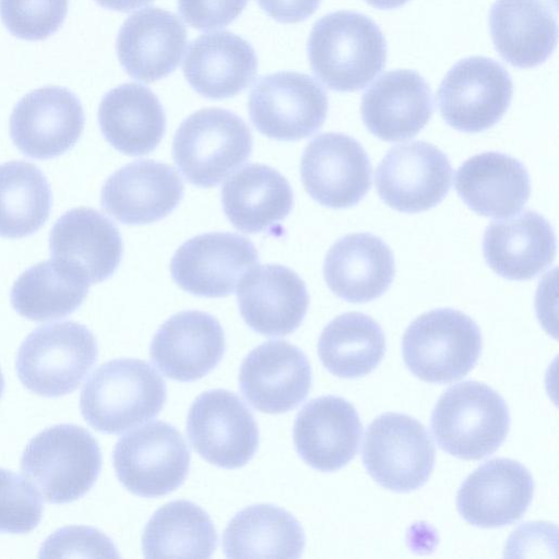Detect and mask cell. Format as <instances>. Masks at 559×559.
<instances>
[{
  "label": "cell",
  "instance_id": "d6986e66",
  "mask_svg": "<svg viewBox=\"0 0 559 559\" xmlns=\"http://www.w3.org/2000/svg\"><path fill=\"white\" fill-rule=\"evenodd\" d=\"M534 493L528 469L511 459H493L477 467L461 485L456 507L469 524L501 527L519 520Z\"/></svg>",
  "mask_w": 559,
  "mask_h": 559
},
{
  "label": "cell",
  "instance_id": "4316f807",
  "mask_svg": "<svg viewBox=\"0 0 559 559\" xmlns=\"http://www.w3.org/2000/svg\"><path fill=\"white\" fill-rule=\"evenodd\" d=\"M323 275L337 297L349 302H367L391 286L395 275L393 253L372 234H349L328 251Z\"/></svg>",
  "mask_w": 559,
  "mask_h": 559
},
{
  "label": "cell",
  "instance_id": "9c48e42d",
  "mask_svg": "<svg viewBox=\"0 0 559 559\" xmlns=\"http://www.w3.org/2000/svg\"><path fill=\"white\" fill-rule=\"evenodd\" d=\"M112 461L124 488L140 497L155 498L185 481L190 452L174 426L153 421L122 436L114 448Z\"/></svg>",
  "mask_w": 559,
  "mask_h": 559
},
{
  "label": "cell",
  "instance_id": "7c38bea8",
  "mask_svg": "<svg viewBox=\"0 0 559 559\" xmlns=\"http://www.w3.org/2000/svg\"><path fill=\"white\" fill-rule=\"evenodd\" d=\"M187 433L200 456L228 469L247 464L259 444L253 415L239 396L223 389L195 399L188 413Z\"/></svg>",
  "mask_w": 559,
  "mask_h": 559
},
{
  "label": "cell",
  "instance_id": "44dd1931",
  "mask_svg": "<svg viewBox=\"0 0 559 559\" xmlns=\"http://www.w3.org/2000/svg\"><path fill=\"white\" fill-rule=\"evenodd\" d=\"M225 353L219 322L209 313L189 310L170 317L155 333L150 355L168 378L192 382L210 373Z\"/></svg>",
  "mask_w": 559,
  "mask_h": 559
},
{
  "label": "cell",
  "instance_id": "1f68e13d",
  "mask_svg": "<svg viewBox=\"0 0 559 559\" xmlns=\"http://www.w3.org/2000/svg\"><path fill=\"white\" fill-rule=\"evenodd\" d=\"M222 203L235 228L254 234L284 219L293 209L294 197L289 182L277 170L250 164L225 181Z\"/></svg>",
  "mask_w": 559,
  "mask_h": 559
},
{
  "label": "cell",
  "instance_id": "f1b7e54d",
  "mask_svg": "<svg viewBox=\"0 0 559 559\" xmlns=\"http://www.w3.org/2000/svg\"><path fill=\"white\" fill-rule=\"evenodd\" d=\"M454 185L472 211L496 218L520 212L531 194L524 165L498 152L480 153L465 160L456 170Z\"/></svg>",
  "mask_w": 559,
  "mask_h": 559
},
{
  "label": "cell",
  "instance_id": "e0dca14e",
  "mask_svg": "<svg viewBox=\"0 0 559 559\" xmlns=\"http://www.w3.org/2000/svg\"><path fill=\"white\" fill-rule=\"evenodd\" d=\"M311 367L300 348L271 340L252 349L239 370V388L255 409L281 414L297 407L311 388Z\"/></svg>",
  "mask_w": 559,
  "mask_h": 559
},
{
  "label": "cell",
  "instance_id": "4fadbf2b",
  "mask_svg": "<svg viewBox=\"0 0 559 559\" xmlns=\"http://www.w3.org/2000/svg\"><path fill=\"white\" fill-rule=\"evenodd\" d=\"M448 156L425 141L391 147L376 169L380 199L403 213H418L439 204L451 187Z\"/></svg>",
  "mask_w": 559,
  "mask_h": 559
},
{
  "label": "cell",
  "instance_id": "5bb4252c",
  "mask_svg": "<svg viewBox=\"0 0 559 559\" xmlns=\"http://www.w3.org/2000/svg\"><path fill=\"white\" fill-rule=\"evenodd\" d=\"M259 261L253 243L233 233L198 235L174 254L170 272L186 292L209 298L233 294L240 280Z\"/></svg>",
  "mask_w": 559,
  "mask_h": 559
},
{
  "label": "cell",
  "instance_id": "d6a6232c",
  "mask_svg": "<svg viewBox=\"0 0 559 559\" xmlns=\"http://www.w3.org/2000/svg\"><path fill=\"white\" fill-rule=\"evenodd\" d=\"M304 547L305 534L295 516L267 503L239 511L223 535L227 558H299Z\"/></svg>",
  "mask_w": 559,
  "mask_h": 559
},
{
  "label": "cell",
  "instance_id": "f546056e",
  "mask_svg": "<svg viewBox=\"0 0 559 559\" xmlns=\"http://www.w3.org/2000/svg\"><path fill=\"white\" fill-rule=\"evenodd\" d=\"M489 27L501 58L516 68L542 64L557 45V21L544 0H496Z\"/></svg>",
  "mask_w": 559,
  "mask_h": 559
},
{
  "label": "cell",
  "instance_id": "30bf717a",
  "mask_svg": "<svg viewBox=\"0 0 559 559\" xmlns=\"http://www.w3.org/2000/svg\"><path fill=\"white\" fill-rule=\"evenodd\" d=\"M328 96L310 75L282 71L259 79L248 99V111L255 129L278 141L310 136L323 124Z\"/></svg>",
  "mask_w": 559,
  "mask_h": 559
},
{
  "label": "cell",
  "instance_id": "4dcf8cb0",
  "mask_svg": "<svg viewBox=\"0 0 559 559\" xmlns=\"http://www.w3.org/2000/svg\"><path fill=\"white\" fill-rule=\"evenodd\" d=\"M98 123L106 141L130 156L155 150L166 131V116L158 98L136 83L122 84L104 95Z\"/></svg>",
  "mask_w": 559,
  "mask_h": 559
},
{
  "label": "cell",
  "instance_id": "83f0119b",
  "mask_svg": "<svg viewBox=\"0 0 559 559\" xmlns=\"http://www.w3.org/2000/svg\"><path fill=\"white\" fill-rule=\"evenodd\" d=\"M257 68L253 47L228 31L203 34L192 40L182 66L190 86L211 99L242 92L253 81Z\"/></svg>",
  "mask_w": 559,
  "mask_h": 559
},
{
  "label": "cell",
  "instance_id": "7402d4cb",
  "mask_svg": "<svg viewBox=\"0 0 559 559\" xmlns=\"http://www.w3.org/2000/svg\"><path fill=\"white\" fill-rule=\"evenodd\" d=\"M362 433L355 407L345 399L325 395L311 400L298 413L294 443L299 456L321 472H334L354 459Z\"/></svg>",
  "mask_w": 559,
  "mask_h": 559
},
{
  "label": "cell",
  "instance_id": "d590c367",
  "mask_svg": "<svg viewBox=\"0 0 559 559\" xmlns=\"http://www.w3.org/2000/svg\"><path fill=\"white\" fill-rule=\"evenodd\" d=\"M90 284L69 270L47 260L24 271L11 289L15 311L33 321L67 317L84 301Z\"/></svg>",
  "mask_w": 559,
  "mask_h": 559
},
{
  "label": "cell",
  "instance_id": "603a6c76",
  "mask_svg": "<svg viewBox=\"0 0 559 559\" xmlns=\"http://www.w3.org/2000/svg\"><path fill=\"white\" fill-rule=\"evenodd\" d=\"M238 285L240 314L254 332L283 336L302 322L309 295L293 270L281 264L259 265L248 271Z\"/></svg>",
  "mask_w": 559,
  "mask_h": 559
},
{
  "label": "cell",
  "instance_id": "8fae6325",
  "mask_svg": "<svg viewBox=\"0 0 559 559\" xmlns=\"http://www.w3.org/2000/svg\"><path fill=\"white\" fill-rule=\"evenodd\" d=\"M513 84L493 59L468 57L455 63L442 80L437 104L452 128L476 133L495 126L510 106Z\"/></svg>",
  "mask_w": 559,
  "mask_h": 559
},
{
  "label": "cell",
  "instance_id": "74e56055",
  "mask_svg": "<svg viewBox=\"0 0 559 559\" xmlns=\"http://www.w3.org/2000/svg\"><path fill=\"white\" fill-rule=\"evenodd\" d=\"M68 12V0H0L7 29L25 40H41L58 31Z\"/></svg>",
  "mask_w": 559,
  "mask_h": 559
},
{
  "label": "cell",
  "instance_id": "8d00e7d4",
  "mask_svg": "<svg viewBox=\"0 0 559 559\" xmlns=\"http://www.w3.org/2000/svg\"><path fill=\"white\" fill-rule=\"evenodd\" d=\"M51 207L41 170L24 160L0 165V237L23 238L40 229Z\"/></svg>",
  "mask_w": 559,
  "mask_h": 559
},
{
  "label": "cell",
  "instance_id": "277c9868",
  "mask_svg": "<svg viewBox=\"0 0 559 559\" xmlns=\"http://www.w3.org/2000/svg\"><path fill=\"white\" fill-rule=\"evenodd\" d=\"M21 468L49 503L72 502L95 484L102 453L84 428L61 424L36 435L26 445Z\"/></svg>",
  "mask_w": 559,
  "mask_h": 559
},
{
  "label": "cell",
  "instance_id": "f35d334b",
  "mask_svg": "<svg viewBox=\"0 0 559 559\" xmlns=\"http://www.w3.org/2000/svg\"><path fill=\"white\" fill-rule=\"evenodd\" d=\"M43 509L40 495L26 478L0 468V533L33 531L41 520Z\"/></svg>",
  "mask_w": 559,
  "mask_h": 559
},
{
  "label": "cell",
  "instance_id": "cb8c5ba5",
  "mask_svg": "<svg viewBox=\"0 0 559 559\" xmlns=\"http://www.w3.org/2000/svg\"><path fill=\"white\" fill-rule=\"evenodd\" d=\"M187 44L179 17L160 8L131 14L120 27L116 49L120 64L133 79L151 83L171 73Z\"/></svg>",
  "mask_w": 559,
  "mask_h": 559
},
{
  "label": "cell",
  "instance_id": "6da1fadb",
  "mask_svg": "<svg viewBox=\"0 0 559 559\" xmlns=\"http://www.w3.org/2000/svg\"><path fill=\"white\" fill-rule=\"evenodd\" d=\"M308 59L314 75L336 92H354L383 69L386 43L379 26L354 11H336L318 20L308 38Z\"/></svg>",
  "mask_w": 559,
  "mask_h": 559
},
{
  "label": "cell",
  "instance_id": "9a60e30c",
  "mask_svg": "<svg viewBox=\"0 0 559 559\" xmlns=\"http://www.w3.org/2000/svg\"><path fill=\"white\" fill-rule=\"evenodd\" d=\"M300 175L308 194L332 209L357 204L371 187L368 154L344 133H322L310 141L301 157Z\"/></svg>",
  "mask_w": 559,
  "mask_h": 559
},
{
  "label": "cell",
  "instance_id": "836d02e7",
  "mask_svg": "<svg viewBox=\"0 0 559 559\" xmlns=\"http://www.w3.org/2000/svg\"><path fill=\"white\" fill-rule=\"evenodd\" d=\"M216 546L211 518L188 500H175L156 510L142 536L146 558H209Z\"/></svg>",
  "mask_w": 559,
  "mask_h": 559
},
{
  "label": "cell",
  "instance_id": "52a82bcc",
  "mask_svg": "<svg viewBox=\"0 0 559 559\" xmlns=\"http://www.w3.org/2000/svg\"><path fill=\"white\" fill-rule=\"evenodd\" d=\"M480 350L481 334L475 321L451 308L423 313L408 325L402 341L408 370L431 383H450L465 377Z\"/></svg>",
  "mask_w": 559,
  "mask_h": 559
},
{
  "label": "cell",
  "instance_id": "484cf974",
  "mask_svg": "<svg viewBox=\"0 0 559 559\" xmlns=\"http://www.w3.org/2000/svg\"><path fill=\"white\" fill-rule=\"evenodd\" d=\"M486 263L498 275L511 281H527L545 271L555 260L556 236L540 214L526 211L491 222L484 234Z\"/></svg>",
  "mask_w": 559,
  "mask_h": 559
},
{
  "label": "cell",
  "instance_id": "7bdbcfd3",
  "mask_svg": "<svg viewBox=\"0 0 559 559\" xmlns=\"http://www.w3.org/2000/svg\"><path fill=\"white\" fill-rule=\"evenodd\" d=\"M100 7L119 11L129 12L140 7H143L153 0H95Z\"/></svg>",
  "mask_w": 559,
  "mask_h": 559
},
{
  "label": "cell",
  "instance_id": "60d3db41",
  "mask_svg": "<svg viewBox=\"0 0 559 559\" xmlns=\"http://www.w3.org/2000/svg\"><path fill=\"white\" fill-rule=\"evenodd\" d=\"M248 0H178L182 19L200 31L215 29L231 23Z\"/></svg>",
  "mask_w": 559,
  "mask_h": 559
},
{
  "label": "cell",
  "instance_id": "d4e9b609",
  "mask_svg": "<svg viewBox=\"0 0 559 559\" xmlns=\"http://www.w3.org/2000/svg\"><path fill=\"white\" fill-rule=\"evenodd\" d=\"M360 112L365 126L379 139L407 140L432 116L431 91L416 71H389L364 93Z\"/></svg>",
  "mask_w": 559,
  "mask_h": 559
},
{
  "label": "cell",
  "instance_id": "8992f818",
  "mask_svg": "<svg viewBox=\"0 0 559 559\" xmlns=\"http://www.w3.org/2000/svg\"><path fill=\"white\" fill-rule=\"evenodd\" d=\"M93 333L73 321L38 326L21 344L15 367L23 385L41 396L73 392L97 360Z\"/></svg>",
  "mask_w": 559,
  "mask_h": 559
},
{
  "label": "cell",
  "instance_id": "b9f144b4",
  "mask_svg": "<svg viewBox=\"0 0 559 559\" xmlns=\"http://www.w3.org/2000/svg\"><path fill=\"white\" fill-rule=\"evenodd\" d=\"M260 8L280 23H298L314 13L321 0H257Z\"/></svg>",
  "mask_w": 559,
  "mask_h": 559
},
{
  "label": "cell",
  "instance_id": "ffe728a7",
  "mask_svg": "<svg viewBox=\"0 0 559 559\" xmlns=\"http://www.w3.org/2000/svg\"><path fill=\"white\" fill-rule=\"evenodd\" d=\"M183 197V183L167 164L140 159L121 167L105 181L100 204L128 225L157 222L170 214Z\"/></svg>",
  "mask_w": 559,
  "mask_h": 559
},
{
  "label": "cell",
  "instance_id": "7a4b0ae2",
  "mask_svg": "<svg viewBox=\"0 0 559 559\" xmlns=\"http://www.w3.org/2000/svg\"><path fill=\"white\" fill-rule=\"evenodd\" d=\"M166 384L146 361L121 358L98 367L80 397L86 423L104 433H121L158 415L166 402Z\"/></svg>",
  "mask_w": 559,
  "mask_h": 559
},
{
  "label": "cell",
  "instance_id": "ee69618b",
  "mask_svg": "<svg viewBox=\"0 0 559 559\" xmlns=\"http://www.w3.org/2000/svg\"><path fill=\"white\" fill-rule=\"evenodd\" d=\"M371 7L381 10L396 9L409 0H366Z\"/></svg>",
  "mask_w": 559,
  "mask_h": 559
},
{
  "label": "cell",
  "instance_id": "ab89813d",
  "mask_svg": "<svg viewBox=\"0 0 559 559\" xmlns=\"http://www.w3.org/2000/svg\"><path fill=\"white\" fill-rule=\"evenodd\" d=\"M40 557H119L112 542L88 526H67L50 535L40 548Z\"/></svg>",
  "mask_w": 559,
  "mask_h": 559
},
{
  "label": "cell",
  "instance_id": "e575fe53",
  "mask_svg": "<svg viewBox=\"0 0 559 559\" xmlns=\"http://www.w3.org/2000/svg\"><path fill=\"white\" fill-rule=\"evenodd\" d=\"M385 337L381 326L361 312L337 316L321 332L318 355L323 366L340 378L370 373L381 362Z\"/></svg>",
  "mask_w": 559,
  "mask_h": 559
},
{
  "label": "cell",
  "instance_id": "5b68a950",
  "mask_svg": "<svg viewBox=\"0 0 559 559\" xmlns=\"http://www.w3.org/2000/svg\"><path fill=\"white\" fill-rule=\"evenodd\" d=\"M251 152L249 127L222 108H204L186 118L173 142L177 168L188 182L202 188L221 183Z\"/></svg>",
  "mask_w": 559,
  "mask_h": 559
},
{
  "label": "cell",
  "instance_id": "2e32d148",
  "mask_svg": "<svg viewBox=\"0 0 559 559\" xmlns=\"http://www.w3.org/2000/svg\"><path fill=\"white\" fill-rule=\"evenodd\" d=\"M84 111L69 90L46 86L29 92L13 108L10 135L26 156L49 159L69 151L84 128Z\"/></svg>",
  "mask_w": 559,
  "mask_h": 559
},
{
  "label": "cell",
  "instance_id": "3957f363",
  "mask_svg": "<svg viewBox=\"0 0 559 559\" xmlns=\"http://www.w3.org/2000/svg\"><path fill=\"white\" fill-rule=\"evenodd\" d=\"M510 427L502 396L485 383L463 381L450 386L431 414L438 445L462 460H480L504 441Z\"/></svg>",
  "mask_w": 559,
  "mask_h": 559
},
{
  "label": "cell",
  "instance_id": "ba28073f",
  "mask_svg": "<svg viewBox=\"0 0 559 559\" xmlns=\"http://www.w3.org/2000/svg\"><path fill=\"white\" fill-rule=\"evenodd\" d=\"M435 445L415 418L399 413L378 416L368 426L362 463L382 487L408 492L421 487L435 466Z\"/></svg>",
  "mask_w": 559,
  "mask_h": 559
},
{
  "label": "cell",
  "instance_id": "ac0fdd59",
  "mask_svg": "<svg viewBox=\"0 0 559 559\" xmlns=\"http://www.w3.org/2000/svg\"><path fill=\"white\" fill-rule=\"evenodd\" d=\"M49 248L55 262L90 285L110 277L123 252L115 224L90 207L72 209L60 216L50 230Z\"/></svg>",
  "mask_w": 559,
  "mask_h": 559
},
{
  "label": "cell",
  "instance_id": "f6af8a7d",
  "mask_svg": "<svg viewBox=\"0 0 559 559\" xmlns=\"http://www.w3.org/2000/svg\"><path fill=\"white\" fill-rule=\"evenodd\" d=\"M3 390H4V378L0 370V397L2 396Z\"/></svg>",
  "mask_w": 559,
  "mask_h": 559
}]
</instances>
